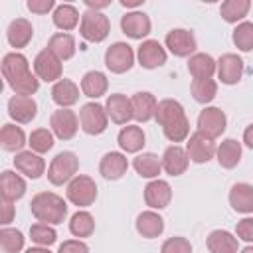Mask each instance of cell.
Segmentation results:
<instances>
[{
	"instance_id": "1",
	"label": "cell",
	"mask_w": 253,
	"mask_h": 253,
	"mask_svg": "<svg viewBox=\"0 0 253 253\" xmlns=\"http://www.w3.org/2000/svg\"><path fill=\"white\" fill-rule=\"evenodd\" d=\"M0 75L10 85L14 95L32 97L40 89V79L32 73L28 57L24 53H20V51H10V53H6L2 57Z\"/></svg>"
},
{
	"instance_id": "2",
	"label": "cell",
	"mask_w": 253,
	"mask_h": 253,
	"mask_svg": "<svg viewBox=\"0 0 253 253\" xmlns=\"http://www.w3.org/2000/svg\"><path fill=\"white\" fill-rule=\"evenodd\" d=\"M30 211L40 223L59 225L67 217V202L55 192H40L32 198Z\"/></svg>"
},
{
	"instance_id": "3",
	"label": "cell",
	"mask_w": 253,
	"mask_h": 253,
	"mask_svg": "<svg viewBox=\"0 0 253 253\" xmlns=\"http://www.w3.org/2000/svg\"><path fill=\"white\" fill-rule=\"evenodd\" d=\"M79 34L85 42L101 43L111 34V20L105 12H93L87 10L79 18Z\"/></svg>"
},
{
	"instance_id": "4",
	"label": "cell",
	"mask_w": 253,
	"mask_h": 253,
	"mask_svg": "<svg viewBox=\"0 0 253 253\" xmlns=\"http://www.w3.org/2000/svg\"><path fill=\"white\" fill-rule=\"evenodd\" d=\"M79 172V158L71 150L57 152L47 166V180L53 186H63Z\"/></svg>"
},
{
	"instance_id": "5",
	"label": "cell",
	"mask_w": 253,
	"mask_h": 253,
	"mask_svg": "<svg viewBox=\"0 0 253 253\" xmlns=\"http://www.w3.org/2000/svg\"><path fill=\"white\" fill-rule=\"evenodd\" d=\"M97 194H99V188H97L95 180L91 176H85V174H77L75 178H71L67 182V188H65L67 200L77 208L93 206L97 200Z\"/></svg>"
},
{
	"instance_id": "6",
	"label": "cell",
	"mask_w": 253,
	"mask_h": 253,
	"mask_svg": "<svg viewBox=\"0 0 253 253\" xmlns=\"http://www.w3.org/2000/svg\"><path fill=\"white\" fill-rule=\"evenodd\" d=\"M77 119H79V128L89 136H99L109 126V117L105 113V107L97 101H89L81 105Z\"/></svg>"
},
{
	"instance_id": "7",
	"label": "cell",
	"mask_w": 253,
	"mask_h": 253,
	"mask_svg": "<svg viewBox=\"0 0 253 253\" xmlns=\"http://www.w3.org/2000/svg\"><path fill=\"white\" fill-rule=\"evenodd\" d=\"M105 65L111 73H126L134 65V49L126 42H115L105 51Z\"/></svg>"
},
{
	"instance_id": "8",
	"label": "cell",
	"mask_w": 253,
	"mask_h": 253,
	"mask_svg": "<svg viewBox=\"0 0 253 253\" xmlns=\"http://www.w3.org/2000/svg\"><path fill=\"white\" fill-rule=\"evenodd\" d=\"M198 132L210 136V138H219L225 128H227V117L225 113L219 109V107H213V105H208L200 111L198 115Z\"/></svg>"
},
{
	"instance_id": "9",
	"label": "cell",
	"mask_w": 253,
	"mask_h": 253,
	"mask_svg": "<svg viewBox=\"0 0 253 253\" xmlns=\"http://www.w3.org/2000/svg\"><path fill=\"white\" fill-rule=\"evenodd\" d=\"M215 140L202 134V132H192L188 138H186V154H188V160L194 162V164H208L213 156H215Z\"/></svg>"
},
{
	"instance_id": "10",
	"label": "cell",
	"mask_w": 253,
	"mask_h": 253,
	"mask_svg": "<svg viewBox=\"0 0 253 253\" xmlns=\"http://www.w3.org/2000/svg\"><path fill=\"white\" fill-rule=\"evenodd\" d=\"M164 49H168L172 55L176 57H190L192 53H196V47H198V42H196V36L192 30H186V28H174L166 34L164 38Z\"/></svg>"
},
{
	"instance_id": "11",
	"label": "cell",
	"mask_w": 253,
	"mask_h": 253,
	"mask_svg": "<svg viewBox=\"0 0 253 253\" xmlns=\"http://www.w3.org/2000/svg\"><path fill=\"white\" fill-rule=\"evenodd\" d=\"M34 75L40 81L45 83H55L61 79L63 75V63L47 49L43 47L42 51H38V55L34 57Z\"/></svg>"
},
{
	"instance_id": "12",
	"label": "cell",
	"mask_w": 253,
	"mask_h": 253,
	"mask_svg": "<svg viewBox=\"0 0 253 253\" xmlns=\"http://www.w3.org/2000/svg\"><path fill=\"white\" fill-rule=\"evenodd\" d=\"M51 134L59 140H71L79 130V119L71 109H57L49 117Z\"/></svg>"
},
{
	"instance_id": "13",
	"label": "cell",
	"mask_w": 253,
	"mask_h": 253,
	"mask_svg": "<svg viewBox=\"0 0 253 253\" xmlns=\"http://www.w3.org/2000/svg\"><path fill=\"white\" fill-rule=\"evenodd\" d=\"M245 61L237 53H223L215 61V75L223 85H237L243 79Z\"/></svg>"
},
{
	"instance_id": "14",
	"label": "cell",
	"mask_w": 253,
	"mask_h": 253,
	"mask_svg": "<svg viewBox=\"0 0 253 253\" xmlns=\"http://www.w3.org/2000/svg\"><path fill=\"white\" fill-rule=\"evenodd\" d=\"M134 57H136L140 67H144V69H158V67H162L166 63L168 51L164 49V45L158 40H142V43L138 45Z\"/></svg>"
},
{
	"instance_id": "15",
	"label": "cell",
	"mask_w": 253,
	"mask_h": 253,
	"mask_svg": "<svg viewBox=\"0 0 253 253\" xmlns=\"http://www.w3.org/2000/svg\"><path fill=\"white\" fill-rule=\"evenodd\" d=\"M8 117L16 125H28L36 119L38 115V103L34 97H24V95H12L8 99Z\"/></svg>"
},
{
	"instance_id": "16",
	"label": "cell",
	"mask_w": 253,
	"mask_h": 253,
	"mask_svg": "<svg viewBox=\"0 0 253 253\" xmlns=\"http://www.w3.org/2000/svg\"><path fill=\"white\" fill-rule=\"evenodd\" d=\"M121 30L130 40H144L152 30V22L142 10H132L121 18Z\"/></svg>"
},
{
	"instance_id": "17",
	"label": "cell",
	"mask_w": 253,
	"mask_h": 253,
	"mask_svg": "<svg viewBox=\"0 0 253 253\" xmlns=\"http://www.w3.org/2000/svg\"><path fill=\"white\" fill-rule=\"evenodd\" d=\"M14 168L24 178L38 180L45 174V160L32 150H20L14 156Z\"/></svg>"
},
{
	"instance_id": "18",
	"label": "cell",
	"mask_w": 253,
	"mask_h": 253,
	"mask_svg": "<svg viewBox=\"0 0 253 253\" xmlns=\"http://www.w3.org/2000/svg\"><path fill=\"white\" fill-rule=\"evenodd\" d=\"M170 202H172V186L166 180L154 178L144 186V204L150 210L154 211L164 210L170 206Z\"/></svg>"
},
{
	"instance_id": "19",
	"label": "cell",
	"mask_w": 253,
	"mask_h": 253,
	"mask_svg": "<svg viewBox=\"0 0 253 253\" xmlns=\"http://www.w3.org/2000/svg\"><path fill=\"white\" fill-rule=\"evenodd\" d=\"M28 184L22 174L16 170H2L0 172V198L6 202H18L26 196Z\"/></svg>"
},
{
	"instance_id": "20",
	"label": "cell",
	"mask_w": 253,
	"mask_h": 253,
	"mask_svg": "<svg viewBox=\"0 0 253 253\" xmlns=\"http://www.w3.org/2000/svg\"><path fill=\"white\" fill-rule=\"evenodd\" d=\"M126 170H128V158H126V154L117 152V150L103 154V158L99 162V174L109 182L121 180L126 174Z\"/></svg>"
},
{
	"instance_id": "21",
	"label": "cell",
	"mask_w": 253,
	"mask_h": 253,
	"mask_svg": "<svg viewBox=\"0 0 253 253\" xmlns=\"http://www.w3.org/2000/svg\"><path fill=\"white\" fill-rule=\"evenodd\" d=\"M160 164H162V170L168 174V176H182L188 166H190V160H188V154L184 150V146L180 144H170L162 156H160Z\"/></svg>"
},
{
	"instance_id": "22",
	"label": "cell",
	"mask_w": 253,
	"mask_h": 253,
	"mask_svg": "<svg viewBox=\"0 0 253 253\" xmlns=\"http://www.w3.org/2000/svg\"><path fill=\"white\" fill-rule=\"evenodd\" d=\"M105 113L107 117L115 123V125H128V121L132 119V111H130V99L123 93H111L105 101Z\"/></svg>"
},
{
	"instance_id": "23",
	"label": "cell",
	"mask_w": 253,
	"mask_h": 253,
	"mask_svg": "<svg viewBox=\"0 0 253 253\" xmlns=\"http://www.w3.org/2000/svg\"><path fill=\"white\" fill-rule=\"evenodd\" d=\"M117 144L123 154H138L146 144V134L138 125H125L117 134Z\"/></svg>"
},
{
	"instance_id": "24",
	"label": "cell",
	"mask_w": 253,
	"mask_h": 253,
	"mask_svg": "<svg viewBox=\"0 0 253 253\" xmlns=\"http://www.w3.org/2000/svg\"><path fill=\"white\" fill-rule=\"evenodd\" d=\"M130 99V111H132V119L136 123H148L154 119V111H156V97L150 91H136Z\"/></svg>"
},
{
	"instance_id": "25",
	"label": "cell",
	"mask_w": 253,
	"mask_h": 253,
	"mask_svg": "<svg viewBox=\"0 0 253 253\" xmlns=\"http://www.w3.org/2000/svg\"><path fill=\"white\" fill-rule=\"evenodd\" d=\"M229 206L233 211L251 215L253 213V186L249 182H235L229 190Z\"/></svg>"
},
{
	"instance_id": "26",
	"label": "cell",
	"mask_w": 253,
	"mask_h": 253,
	"mask_svg": "<svg viewBox=\"0 0 253 253\" xmlns=\"http://www.w3.org/2000/svg\"><path fill=\"white\" fill-rule=\"evenodd\" d=\"M34 38V26L28 18H16L8 24L6 30V40L10 43V47H14L16 51L26 47Z\"/></svg>"
},
{
	"instance_id": "27",
	"label": "cell",
	"mask_w": 253,
	"mask_h": 253,
	"mask_svg": "<svg viewBox=\"0 0 253 253\" xmlns=\"http://www.w3.org/2000/svg\"><path fill=\"white\" fill-rule=\"evenodd\" d=\"M188 119L186 117V111H184V105L176 99H162L156 103V111H154V121L164 128L168 125H174V123H180Z\"/></svg>"
},
{
	"instance_id": "28",
	"label": "cell",
	"mask_w": 253,
	"mask_h": 253,
	"mask_svg": "<svg viewBox=\"0 0 253 253\" xmlns=\"http://www.w3.org/2000/svg\"><path fill=\"white\" fill-rule=\"evenodd\" d=\"M134 227H136L138 235H142L144 239H156L164 231V217L154 210H146L136 215Z\"/></svg>"
},
{
	"instance_id": "29",
	"label": "cell",
	"mask_w": 253,
	"mask_h": 253,
	"mask_svg": "<svg viewBox=\"0 0 253 253\" xmlns=\"http://www.w3.org/2000/svg\"><path fill=\"white\" fill-rule=\"evenodd\" d=\"M79 85L75 83V81H71V79H65V77H61L59 81H55L53 83V87H51V99H53V103L59 107V109H69V107H73L77 101H79Z\"/></svg>"
},
{
	"instance_id": "30",
	"label": "cell",
	"mask_w": 253,
	"mask_h": 253,
	"mask_svg": "<svg viewBox=\"0 0 253 253\" xmlns=\"http://www.w3.org/2000/svg\"><path fill=\"white\" fill-rule=\"evenodd\" d=\"M241 154H243V148H241V142L237 138H223L217 146H215V156L217 158V164L225 170H231L235 168L239 162H241Z\"/></svg>"
},
{
	"instance_id": "31",
	"label": "cell",
	"mask_w": 253,
	"mask_h": 253,
	"mask_svg": "<svg viewBox=\"0 0 253 253\" xmlns=\"http://www.w3.org/2000/svg\"><path fill=\"white\" fill-rule=\"evenodd\" d=\"M107 89H109V79H107V75H105L103 71H99V69H91V71H87V73L81 77L79 91H81L85 97L93 99V101H97L99 97L107 95Z\"/></svg>"
},
{
	"instance_id": "32",
	"label": "cell",
	"mask_w": 253,
	"mask_h": 253,
	"mask_svg": "<svg viewBox=\"0 0 253 253\" xmlns=\"http://www.w3.org/2000/svg\"><path fill=\"white\" fill-rule=\"evenodd\" d=\"M206 245L210 253H237L239 239L227 229H213L206 237Z\"/></svg>"
},
{
	"instance_id": "33",
	"label": "cell",
	"mask_w": 253,
	"mask_h": 253,
	"mask_svg": "<svg viewBox=\"0 0 253 253\" xmlns=\"http://www.w3.org/2000/svg\"><path fill=\"white\" fill-rule=\"evenodd\" d=\"M28 144V136L16 123H6L0 126V148L6 152H20Z\"/></svg>"
},
{
	"instance_id": "34",
	"label": "cell",
	"mask_w": 253,
	"mask_h": 253,
	"mask_svg": "<svg viewBox=\"0 0 253 253\" xmlns=\"http://www.w3.org/2000/svg\"><path fill=\"white\" fill-rule=\"evenodd\" d=\"M132 168L140 178L146 180H154L160 176L162 172V164H160V156L154 152H138L132 158Z\"/></svg>"
},
{
	"instance_id": "35",
	"label": "cell",
	"mask_w": 253,
	"mask_h": 253,
	"mask_svg": "<svg viewBox=\"0 0 253 253\" xmlns=\"http://www.w3.org/2000/svg\"><path fill=\"white\" fill-rule=\"evenodd\" d=\"M188 71L194 79H213L215 75V59L210 53L196 51L188 57Z\"/></svg>"
},
{
	"instance_id": "36",
	"label": "cell",
	"mask_w": 253,
	"mask_h": 253,
	"mask_svg": "<svg viewBox=\"0 0 253 253\" xmlns=\"http://www.w3.org/2000/svg\"><path fill=\"white\" fill-rule=\"evenodd\" d=\"M79 10L73 6V4H55L53 8V14H51V20H53V26L65 34H69L71 30H75L79 26Z\"/></svg>"
},
{
	"instance_id": "37",
	"label": "cell",
	"mask_w": 253,
	"mask_h": 253,
	"mask_svg": "<svg viewBox=\"0 0 253 253\" xmlns=\"http://www.w3.org/2000/svg\"><path fill=\"white\" fill-rule=\"evenodd\" d=\"M47 49L59 59V61H67L75 55L77 51V43H75V38L71 34H65V32H57L49 38L47 42Z\"/></svg>"
},
{
	"instance_id": "38",
	"label": "cell",
	"mask_w": 253,
	"mask_h": 253,
	"mask_svg": "<svg viewBox=\"0 0 253 253\" xmlns=\"http://www.w3.org/2000/svg\"><path fill=\"white\" fill-rule=\"evenodd\" d=\"M69 233L75 239H83V237H91L95 233V217L87 211V210H77L71 217H69Z\"/></svg>"
},
{
	"instance_id": "39",
	"label": "cell",
	"mask_w": 253,
	"mask_h": 253,
	"mask_svg": "<svg viewBox=\"0 0 253 253\" xmlns=\"http://www.w3.org/2000/svg\"><path fill=\"white\" fill-rule=\"evenodd\" d=\"M251 10V0H225L219 6V14L227 24H239Z\"/></svg>"
},
{
	"instance_id": "40",
	"label": "cell",
	"mask_w": 253,
	"mask_h": 253,
	"mask_svg": "<svg viewBox=\"0 0 253 253\" xmlns=\"http://www.w3.org/2000/svg\"><path fill=\"white\" fill-rule=\"evenodd\" d=\"M190 93L196 103L208 107L217 97V81L215 79H192Z\"/></svg>"
},
{
	"instance_id": "41",
	"label": "cell",
	"mask_w": 253,
	"mask_h": 253,
	"mask_svg": "<svg viewBox=\"0 0 253 253\" xmlns=\"http://www.w3.org/2000/svg\"><path fill=\"white\" fill-rule=\"evenodd\" d=\"M26 237L16 227H2L0 229V251L2 253H20L24 249Z\"/></svg>"
},
{
	"instance_id": "42",
	"label": "cell",
	"mask_w": 253,
	"mask_h": 253,
	"mask_svg": "<svg viewBox=\"0 0 253 253\" xmlns=\"http://www.w3.org/2000/svg\"><path fill=\"white\" fill-rule=\"evenodd\" d=\"M231 40H233V45H235L239 51L249 53V51L253 49V22H249V20L239 22V24L233 28Z\"/></svg>"
},
{
	"instance_id": "43",
	"label": "cell",
	"mask_w": 253,
	"mask_h": 253,
	"mask_svg": "<svg viewBox=\"0 0 253 253\" xmlns=\"http://www.w3.org/2000/svg\"><path fill=\"white\" fill-rule=\"evenodd\" d=\"M28 144H30V150H32V152H36V154L42 156V154H45V152H49V150L53 148L55 136H53L51 130H47V128H36V130L30 132Z\"/></svg>"
},
{
	"instance_id": "44",
	"label": "cell",
	"mask_w": 253,
	"mask_h": 253,
	"mask_svg": "<svg viewBox=\"0 0 253 253\" xmlns=\"http://www.w3.org/2000/svg\"><path fill=\"white\" fill-rule=\"evenodd\" d=\"M30 239L40 245V247H49L57 241V231L53 225H47V223H34L30 227Z\"/></svg>"
},
{
	"instance_id": "45",
	"label": "cell",
	"mask_w": 253,
	"mask_h": 253,
	"mask_svg": "<svg viewBox=\"0 0 253 253\" xmlns=\"http://www.w3.org/2000/svg\"><path fill=\"white\" fill-rule=\"evenodd\" d=\"M162 132H164V136H166L170 142H174V144L184 142V140L190 136V121L184 119V121H180V123L168 125V126L162 128Z\"/></svg>"
},
{
	"instance_id": "46",
	"label": "cell",
	"mask_w": 253,
	"mask_h": 253,
	"mask_svg": "<svg viewBox=\"0 0 253 253\" xmlns=\"http://www.w3.org/2000/svg\"><path fill=\"white\" fill-rule=\"evenodd\" d=\"M160 253H192V243H190V239H186V237L174 235V237H168V239L162 243Z\"/></svg>"
},
{
	"instance_id": "47",
	"label": "cell",
	"mask_w": 253,
	"mask_h": 253,
	"mask_svg": "<svg viewBox=\"0 0 253 253\" xmlns=\"http://www.w3.org/2000/svg\"><path fill=\"white\" fill-rule=\"evenodd\" d=\"M235 237L245 241L247 245H251L253 241V217L251 215H245L241 221H237L235 225Z\"/></svg>"
},
{
	"instance_id": "48",
	"label": "cell",
	"mask_w": 253,
	"mask_h": 253,
	"mask_svg": "<svg viewBox=\"0 0 253 253\" xmlns=\"http://www.w3.org/2000/svg\"><path fill=\"white\" fill-rule=\"evenodd\" d=\"M26 8L32 14L43 16V14H47V12H51L55 8V0H28L26 2Z\"/></svg>"
},
{
	"instance_id": "49",
	"label": "cell",
	"mask_w": 253,
	"mask_h": 253,
	"mask_svg": "<svg viewBox=\"0 0 253 253\" xmlns=\"http://www.w3.org/2000/svg\"><path fill=\"white\" fill-rule=\"evenodd\" d=\"M57 253H89V245L83 239H67L59 245Z\"/></svg>"
},
{
	"instance_id": "50",
	"label": "cell",
	"mask_w": 253,
	"mask_h": 253,
	"mask_svg": "<svg viewBox=\"0 0 253 253\" xmlns=\"http://www.w3.org/2000/svg\"><path fill=\"white\" fill-rule=\"evenodd\" d=\"M16 217V206L12 202H6L0 198V225L8 227Z\"/></svg>"
},
{
	"instance_id": "51",
	"label": "cell",
	"mask_w": 253,
	"mask_h": 253,
	"mask_svg": "<svg viewBox=\"0 0 253 253\" xmlns=\"http://www.w3.org/2000/svg\"><path fill=\"white\" fill-rule=\"evenodd\" d=\"M109 4H111L109 0H85L87 10H93V12H101V10L107 8Z\"/></svg>"
},
{
	"instance_id": "52",
	"label": "cell",
	"mask_w": 253,
	"mask_h": 253,
	"mask_svg": "<svg viewBox=\"0 0 253 253\" xmlns=\"http://www.w3.org/2000/svg\"><path fill=\"white\" fill-rule=\"evenodd\" d=\"M251 132H253V125H247L245 126V132H243V144L247 148H253V136H251Z\"/></svg>"
},
{
	"instance_id": "53",
	"label": "cell",
	"mask_w": 253,
	"mask_h": 253,
	"mask_svg": "<svg viewBox=\"0 0 253 253\" xmlns=\"http://www.w3.org/2000/svg\"><path fill=\"white\" fill-rule=\"evenodd\" d=\"M142 4H144V0H121V6L123 8H130V12L132 10H138Z\"/></svg>"
},
{
	"instance_id": "54",
	"label": "cell",
	"mask_w": 253,
	"mask_h": 253,
	"mask_svg": "<svg viewBox=\"0 0 253 253\" xmlns=\"http://www.w3.org/2000/svg\"><path fill=\"white\" fill-rule=\"evenodd\" d=\"M24 253H51V251H49V247H40V245H36V247H28Z\"/></svg>"
},
{
	"instance_id": "55",
	"label": "cell",
	"mask_w": 253,
	"mask_h": 253,
	"mask_svg": "<svg viewBox=\"0 0 253 253\" xmlns=\"http://www.w3.org/2000/svg\"><path fill=\"white\" fill-rule=\"evenodd\" d=\"M237 253H253V245H247V247H243V249L237 251Z\"/></svg>"
},
{
	"instance_id": "56",
	"label": "cell",
	"mask_w": 253,
	"mask_h": 253,
	"mask_svg": "<svg viewBox=\"0 0 253 253\" xmlns=\"http://www.w3.org/2000/svg\"><path fill=\"white\" fill-rule=\"evenodd\" d=\"M2 91H4V79H2V75H0V95H2Z\"/></svg>"
}]
</instances>
